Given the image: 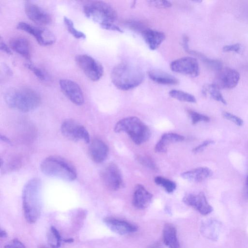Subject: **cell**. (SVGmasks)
I'll return each instance as SVG.
<instances>
[{"instance_id": "6da1fadb", "label": "cell", "mask_w": 248, "mask_h": 248, "mask_svg": "<svg viewBox=\"0 0 248 248\" xmlns=\"http://www.w3.org/2000/svg\"><path fill=\"white\" fill-rule=\"evenodd\" d=\"M41 181L38 178L29 180L25 185L22 194L23 209L26 221L35 223L40 217L41 207Z\"/></svg>"}, {"instance_id": "7a4b0ae2", "label": "cell", "mask_w": 248, "mask_h": 248, "mask_svg": "<svg viewBox=\"0 0 248 248\" xmlns=\"http://www.w3.org/2000/svg\"><path fill=\"white\" fill-rule=\"evenodd\" d=\"M4 100L11 108L27 112L33 110L41 104V97L34 90L27 87H14L6 91Z\"/></svg>"}, {"instance_id": "3957f363", "label": "cell", "mask_w": 248, "mask_h": 248, "mask_svg": "<svg viewBox=\"0 0 248 248\" xmlns=\"http://www.w3.org/2000/svg\"><path fill=\"white\" fill-rule=\"evenodd\" d=\"M144 73L140 68L133 64L123 62L115 66L111 73L112 82L118 89L127 91L132 89L143 81Z\"/></svg>"}, {"instance_id": "277c9868", "label": "cell", "mask_w": 248, "mask_h": 248, "mask_svg": "<svg viewBox=\"0 0 248 248\" xmlns=\"http://www.w3.org/2000/svg\"><path fill=\"white\" fill-rule=\"evenodd\" d=\"M114 131L116 133H126L137 145L144 143L151 136L148 126L135 116L128 117L119 120L115 124Z\"/></svg>"}, {"instance_id": "5b68a950", "label": "cell", "mask_w": 248, "mask_h": 248, "mask_svg": "<svg viewBox=\"0 0 248 248\" xmlns=\"http://www.w3.org/2000/svg\"><path fill=\"white\" fill-rule=\"evenodd\" d=\"M40 169L46 175L72 181L77 177L75 168L69 162L58 156L45 158L40 164Z\"/></svg>"}, {"instance_id": "8992f818", "label": "cell", "mask_w": 248, "mask_h": 248, "mask_svg": "<svg viewBox=\"0 0 248 248\" xmlns=\"http://www.w3.org/2000/svg\"><path fill=\"white\" fill-rule=\"evenodd\" d=\"M85 16L98 23L101 26L107 23H113L117 18L115 9L109 4L102 1H91L83 6Z\"/></svg>"}, {"instance_id": "52a82bcc", "label": "cell", "mask_w": 248, "mask_h": 248, "mask_svg": "<svg viewBox=\"0 0 248 248\" xmlns=\"http://www.w3.org/2000/svg\"><path fill=\"white\" fill-rule=\"evenodd\" d=\"M75 60L78 67L91 80L97 81L103 76L102 65L91 56L86 54L79 55Z\"/></svg>"}, {"instance_id": "ba28073f", "label": "cell", "mask_w": 248, "mask_h": 248, "mask_svg": "<svg viewBox=\"0 0 248 248\" xmlns=\"http://www.w3.org/2000/svg\"><path fill=\"white\" fill-rule=\"evenodd\" d=\"M100 177L104 185L109 190L116 191L124 186L121 172L114 163H109L101 170Z\"/></svg>"}, {"instance_id": "9c48e42d", "label": "cell", "mask_w": 248, "mask_h": 248, "mask_svg": "<svg viewBox=\"0 0 248 248\" xmlns=\"http://www.w3.org/2000/svg\"><path fill=\"white\" fill-rule=\"evenodd\" d=\"M62 135L73 141L83 140L90 143V135L86 129L82 125L72 119L65 120L61 125Z\"/></svg>"}, {"instance_id": "30bf717a", "label": "cell", "mask_w": 248, "mask_h": 248, "mask_svg": "<svg viewBox=\"0 0 248 248\" xmlns=\"http://www.w3.org/2000/svg\"><path fill=\"white\" fill-rule=\"evenodd\" d=\"M16 28L32 35L42 46L51 45L56 40L54 34L45 28L34 26L24 22L18 23Z\"/></svg>"}, {"instance_id": "8fae6325", "label": "cell", "mask_w": 248, "mask_h": 248, "mask_svg": "<svg viewBox=\"0 0 248 248\" xmlns=\"http://www.w3.org/2000/svg\"><path fill=\"white\" fill-rule=\"evenodd\" d=\"M170 68L174 72L191 77H197L200 73L197 59L191 57H184L172 61Z\"/></svg>"}, {"instance_id": "7c38bea8", "label": "cell", "mask_w": 248, "mask_h": 248, "mask_svg": "<svg viewBox=\"0 0 248 248\" xmlns=\"http://www.w3.org/2000/svg\"><path fill=\"white\" fill-rule=\"evenodd\" d=\"M239 79L240 74L236 70L222 67L217 72L214 84L220 89H231L237 85Z\"/></svg>"}, {"instance_id": "4fadbf2b", "label": "cell", "mask_w": 248, "mask_h": 248, "mask_svg": "<svg viewBox=\"0 0 248 248\" xmlns=\"http://www.w3.org/2000/svg\"><path fill=\"white\" fill-rule=\"evenodd\" d=\"M60 87L63 93L73 103L82 105L84 98L80 86L76 82L68 79H62L59 81Z\"/></svg>"}, {"instance_id": "5bb4252c", "label": "cell", "mask_w": 248, "mask_h": 248, "mask_svg": "<svg viewBox=\"0 0 248 248\" xmlns=\"http://www.w3.org/2000/svg\"><path fill=\"white\" fill-rule=\"evenodd\" d=\"M25 12L28 17L34 23L39 25H46L51 22V17L37 5L26 1L24 6Z\"/></svg>"}, {"instance_id": "9a60e30c", "label": "cell", "mask_w": 248, "mask_h": 248, "mask_svg": "<svg viewBox=\"0 0 248 248\" xmlns=\"http://www.w3.org/2000/svg\"><path fill=\"white\" fill-rule=\"evenodd\" d=\"M183 202L191 206L202 215H207L213 211L212 207L208 202L204 194L201 192L197 194H188L185 195Z\"/></svg>"}, {"instance_id": "2e32d148", "label": "cell", "mask_w": 248, "mask_h": 248, "mask_svg": "<svg viewBox=\"0 0 248 248\" xmlns=\"http://www.w3.org/2000/svg\"><path fill=\"white\" fill-rule=\"evenodd\" d=\"M103 220L111 231L120 235L134 232L138 230L137 226L125 220L113 217H106Z\"/></svg>"}, {"instance_id": "e0dca14e", "label": "cell", "mask_w": 248, "mask_h": 248, "mask_svg": "<svg viewBox=\"0 0 248 248\" xmlns=\"http://www.w3.org/2000/svg\"><path fill=\"white\" fill-rule=\"evenodd\" d=\"M109 150L101 140L95 139L90 142L89 153L91 159L97 163L104 162L107 158Z\"/></svg>"}, {"instance_id": "ac0fdd59", "label": "cell", "mask_w": 248, "mask_h": 248, "mask_svg": "<svg viewBox=\"0 0 248 248\" xmlns=\"http://www.w3.org/2000/svg\"><path fill=\"white\" fill-rule=\"evenodd\" d=\"M153 196L142 185H137L133 195V205L139 209L147 208L152 202Z\"/></svg>"}, {"instance_id": "d6986e66", "label": "cell", "mask_w": 248, "mask_h": 248, "mask_svg": "<svg viewBox=\"0 0 248 248\" xmlns=\"http://www.w3.org/2000/svg\"><path fill=\"white\" fill-rule=\"evenodd\" d=\"M142 33L145 42L153 50L157 49L166 38L163 32L153 29H145Z\"/></svg>"}, {"instance_id": "ffe728a7", "label": "cell", "mask_w": 248, "mask_h": 248, "mask_svg": "<svg viewBox=\"0 0 248 248\" xmlns=\"http://www.w3.org/2000/svg\"><path fill=\"white\" fill-rule=\"evenodd\" d=\"M212 171L207 167H199L183 172L182 177L193 182H201L211 177Z\"/></svg>"}, {"instance_id": "44dd1931", "label": "cell", "mask_w": 248, "mask_h": 248, "mask_svg": "<svg viewBox=\"0 0 248 248\" xmlns=\"http://www.w3.org/2000/svg\"><path fill=\"white\" fill-rule=\"evenodd\" d=\"M184 139L185 137L184 136L177 133H164L156 144L155 150L158 153H165L169 144L172 143L182 141Z\"/></svg>"}, {"instance_id": "7402d4cb", "label": "cell", "mask_w": 248, "mask_h": 248, "mask_svg": "<svg viewBox=\"0 0 248 248\" xmlns=\"http://www.w3.org/2000/svg\"><path fill=\"white\" fill-rule=\"evenodd\" d=\"M150 78L153 81L163 85L177 84L179 80L173 76L160 70H151L148 73Z\"/></svg>"}, {"instance_id": "603a6c76", "label": "cell", "mask_w": 248, "mask_h": 248, "mask_svg": "<svg viewBox=\"0 0 248 248\" xmlns=\"http://www.w3.org/2000/svg\"><path fill=\"white\" fill-rule=\"evenodd\" d=\"M11 48L22 56L29 60L31 58V47L29 42L21 37L11 39L9 42Z\"/></svg>"}, {"instance_id": "cb8c5ba5", "label": "cell", "mask_w": 248, "mask_h": 248, "mask_svg": "<svg viewBox=\"0 0 248 248\" xmlns=\"http://www.w3.org/2000/svg\"><path fill=\"white\" fill-rule=\"evenodd\" d=\"M163 241L169 248H179V243L175 227L170 223L165 224L163 231Z\"/></svg>"}, {"instance_id": "d4e9b609", "label": "cell", "mask_w": 248, "mask_h": 248, "mask_svg": "<svg viewBox=\"0 0 248 248\" xmlns=\"http://www.w3.org/2000/svg\"><path fill=\"white\" fill-rule=\"evenodd\" d=\"M203 93L206 95L209 94L214 100L221 102L223 104H226V101L222 95L220 89L214 83L209 84L203 89Z\"/></svg>"}, {"instance_id": "484cf974", "label": "cell", "mask_w": 248, "mask_h": 248, "mask_svg": "<svg viewBox=\"0 0 248 248\" xmlns=\"http://www.w3.org/2000/svg\"><path fill=\"white\" fill-rule=\"evenodd\" d=\"M169 93L170 97L179 101L189 103H195L196 102L194 96L182 91L172 90L169 92Z\"/></svg>"}, {"instance_id": "4316f807", "label": "cell", "mask_w": 248, "mask_h": 248, "mask_svg": "<svg viewBox=\"0 0 248 248\" xmlns=\"http://www.w3.org/2000/svg\"><path fill=\"white\" fill-rule=\"evenodd\" d=\"M63 239L57 230L54 226H51L48 235V241L52 248H59Z\"/></svg>"}, {"instance_id": "83f0119b", "label": "cell", "mask_w": 248, "mask_h": 248, "mask_svg": "<svg viewBox=\"0 0 248 248\" xmlns=\"http://www.w3.org/2000/svg\"><path fill=\"white\" fill-rule=\"evenodd\" d=\"M154 181L156 185L163 187L169 193L173 192L176 188V184L174 182L162 176L155 177Z\"/></svg>"}, {"instance_id": "f1b7e54d", "label": "cell", "mask_w": 248, "mask_h": 248, "mask_svg": "<svg viewBox=\"0 0 248 248\" xmlns=\"http://www.w3.org/2000/svg\"><path fill=\"white\" fill-rule=\"evenodd\" d=\"M63 21L68 31L76 38H86V35L83 32L77 30L75 28L73 22L71 19H69L67 17L64 16L63 18Z\"/></svg>"}, {"instance_id": "f546056e", "label": "cell", "mask_w": 248, "mask_h": 248, "mask_svg": "<svg viewBox=\"0 0 248 248\" xmlns=\"http://www.w3.org/2000/svg\"><path fill=\"white\" fill-rule=\"evenodd\" d=\"M25 66L32 71L40 80L46 81L47 79V75L46 72L39 67L30 63H26Z\"/></svg>"}, {"instance_id": "4dcf8cb0", "label": "cell", "mask_w": 248, "mask_h": 248, "mask_svg": "<svg viewBox=\"0 0 248 248\" xmlns=\"http://www.w3.org/2000/svg\"><path fill=\"white\" fill-rule=\"evenodd\" d=\"M196 54L201 58L204 62L212 70L217 72L223 67L221 62L219 60L209 59L202 56L201 54Z\"/></svg>"}, {"instance_id": "1f68e13d", "label": "cell", "mask_w": 248, "mask_h": 248, "mask_svg": "<svg viewBox=\"0 0 248 248\" xmlns=\"http://www.w3.org/2000/svg\"><path fill=\"white\" fill-rule=\"evenodd\" d=\"M188 112L193 124H196L200 122H208L210 121L209 117L206 115L193 110H189Z\"/></svg>"}, {"instance_id": "d6a6232c", "label": "cell", "mask_w": 248, "mask_h": 248, "mask_svg": "<svg viewBox=\"0 0 248 248\" xmlns=\"http://www.w3.org/2000/svg\"><path fill=\"white\" fill-rule=\"evenodd\" d=\"M137 158L138 161L142 165L153 170H156L157 169L154 161L149 156L139 155Z\"/></svg>"}, {"instance_id": "836d02e7", "label": "cell", "mask_w": 248, "mask_h": 248, "mask_svg": "<svg viewBox=\"0 0 248 248\" xmlns=\"http://www.w3.org/2000/svg\"><path fill=\"white\" fill-rule=\"evenodd\" d=\"M222 116L225 119L231 121L238 126H242L243 124V121L240 117L230 112L224 111Z\"/></svg>"}, {"instance_id": "e575fe53", "label": "cell", "mask_w": 248, "mask_h": 248, "mask_svg": "<svg viewBox=\"0 0 248 248\" xmlns=\"http://www.w3.org/2000/svg\"><path fill=\"white\" fill-rule=\"evenodd\" d=\"M148 2L152 6L158 8H167L171 6V3L168 0H149Z\"/></svg>"}, {"instance_id": "d590c367", "label": "cell", "mask_w": 248, "mask_h": 248, "mask_svg": "<svg viewBox=\"0 0 248 248\" xmlns=\"http://www.w3.org/2000/svg\"><path fill=\"white\" fill-rule=\"evenodd\" d=\"M241 49V45L239 44L226 45L223 46L222 50L224 52H234L239 53Z\"/></svg>"}, {"instance_id": "8d00e7d4", "label": "cell", "mask_w": 248, "mask_h": 248, "mask_svg": "<svg viewBox=\"0 0 248 248\" xmlns=\"http://www.w3.org/2000/svg\"><path fill=\"white\" fill-rule=\"evenodd\" d=\"M214 141L211 140H205L202 143L194 148L192 150V152L195 154L201 152L205 148L214 143Z\"/></svg>"}, {"instance_id": "74e56055", "label": "cell", "mask_w": 248, "mask_h": 248, "mask_svg": "<svg viewBox=\"0 0 248 248\" xmlns=\"http://www.w3.org/2000/svg\"><path fill=\"white\" fill-rule=\"evenodd\" d=\"M4 248H26V247L20 240L14 239L10 243L6 245Z\"/></svg>"}, {"instance_id": "f35d334b", "label": "cell", "mask_w": 248, "mask_h": 248, "mask_svg": "<svg viewBox=\"0 0 248 248\" xmlns=\"http://www.w3.org/2000/svg\"><path fill=\"white\" fill-rule=\"evenodd\" d=\"M101 27L106 30L116 31L119 32H123V31L113 23H107L101 26Z\"/></svg>"}, {"instance_id": "ab89813d", "label": "cell", "mask_w": 248, "mask_h": 248, "mask_svg": "<svg viewBox=\"0 0 248 248\" xmlns=\"http://www.w3.org/2000/svg\"><path fill=\"white\" fill-rule=\"evenodd\" d=\"M0 50L5 52L7 54L11 55L12 54V52L10 48L7 46V45L4 43V42L2 40V38L0 37Z\"/></svg>"}, {"instance_id": "60d3db41", "label": "cell", "mask_w": 248, "mask_h": 248, "mask_svg": "<svg viewBox=\"0 0 248 248\" xmlns=\"http://www.w3.org/2000/svg\"><path fill=\"white\" fill-rule=\"evenodd\" d=\"M0 236L2 238H6L7 236V232L5 230L1 229L0 232Z\"/></svg>"}, {"instance_id": "b9f144b4", "label": "cell", "mask_w": 248, "mask_h": 248, "mask_svg": "<svg viewBox=\"0 0 248 248\" xmlns=\"http://www.w3.org/2000/svg\"><path fill=\"white\" fill-rule=\"evenodd\" d=\"M160 245L159 243L157 242L149 246L148 248H160Z\"/></svg>"}, {"instance_id": "7bdbcfd3", "label": "cell", "mask_w": 248, "mask_h": 248, "mask_svg": "<svg viewBox=\"0 0 248 248\" xmlns=\"http://www.w3.org/2000/svg\"><path fill=\"white\" fill-rule=\"evenodd\" d=\"M246 190L247 196L248 197V175L247 176L246 180Z\"/></svg>"}, {"instance_id": "ee69618b", "label": "cell", "mask_w": 248, "mask_h": 248, "mask_svg": "<svg viewBox=\"0 0 248 248\" xmlns=\"http://www.w3.org/2000/svg\"><path fill=\"white\" fill-rule=\"evenodd\" d=\"M0 138H1V140H3L4 141H5V142H6L7 143H10V140L8 138H7L6 137H5L4 136L1 135Z\"/></svg>"}, {"instance_id": "f6af8a7d", "label": "cell", "mask_w": 248, "mask_h": 248, "mask_svg": "<svg viewBox=\"0 0 248 248\" xmlns=\"http://www.w3.org/2000/svg\"><path fill=\"white\" fill-rule=\"evenodd\" d=\"M62 241L66 242V243H71L74 241V240L71 238H69V239H63L62 240Z\"/></svg>"}, {"instance_id": "bcb514c9", "label": "cell", "mask_w": 248, "mask_h": 248, "mask_svg": "<svg viewBox=\"0 0 248 248\" xmlns=\"http://www.w3.org/2000/svg\"><path fill=\"white\" fill-rule=\"evenodd\" d=\"M39 248H48L46 247H45L44 246H41L39 247Z\"/></svg>"}]
</instances>
